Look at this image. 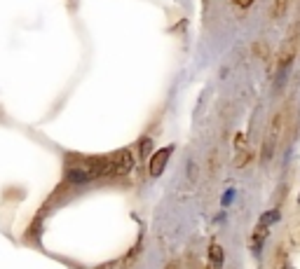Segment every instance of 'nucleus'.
Listing matches in <instances>:
<instances>
[{
    "instance_id": "13",
    "label": "nucleus",
    "mask_w": 300,
    "mask_h": 269,
    "mask_svg": "<svg viewBox=\"0 0 300 269\" xmlns=\"http://www.w3.org/2000/svg\"><path fill=\"white\" fill-rule=\"evenodd\" d=\"M298 204H300V194H298Z\"/></svg>"
},
{
    "instance_id": "3",
    "label": "nucleus",
    "mask_w": 300,
    "mask_h": 269,
    "mask_svg": "<svg viewBox=\"0 0 300 269\" xmlns=\"http://www.w3.org/2000/svg\"><path fill=\"white\" fill-rule=\"evenodd\" d=\"M111 160L115 162L117 173H127V171L134 166V154L129 152L127 148H122V150H117V152H113V157H111Z\"/></svg>"
},
{
    "instance_id": "1",
    "label": "nucleus",
    "mask_w": 300,
    "mask_h": 269,
    "mask_svg": "<svg viewBox=\"0 0 300 269\" xmlns=\"http://www.w3.org/2000/svg\"><path fill=\"white\" fill-rule=\"evenodd\" d=\"M282 126H284V115L277 113L270 122V131H267V138H265V145H263V162H270L274 154V148L279 143V136H282Z\"/></svg>"
},
{
    "instance_id": "4",
    "label": "nucleus",
    "mask_w": 300,
    "mask_h": 269,
    "mask_svg": "<svg viewBox=\"0 0 300 269\" xmlns=\"http://www.w3.org/2000/svg\"><path fill=\"white\" fill-rule=\"evenodd\" d=\"M265 236H267V227H263V225H258V230L253 232V253H261V246H263V241H265Z\"/></svg>"
},
{
    "instance_id": "9",
    "label": "nucleus",
    "mask_w": 300,
    "mask_h": 269,
    "mask_svg": "<svg viewBox=\"0 0 300 269\" xmlns=\"http://www.w3.org/2000/svg\"><path fill=\"white\" fill-rule=\"evenodd\" d=\"M185 171H188V178H190V181H197V164H195V162H188V169H185Z\"/></svg>"
},
{
    "instance_id": "10",
    "label": "nucleus",
    "mask_w": 300,
    "mask_h": 269,
    "mask_svg": "<svg viewBox=\"0 0 300 269\" xmlns=\"http://www.w3.org/2000/svg\"><path fill=\"white\" fill-rule=\"evenodd\" d=\"M232 199H234V190H232V187H230L228 192L223 194V199H221V204H223V206H228V204H230V201H232Z\"/></svg>"
},
{
    "instance_id": "8",
    "label": "nucleus",
    "mask_w": 300,
    "mask_h": 269,
    "mask_svg": "<svg viewBox=\"0 0 300 269\" xmlns=\"http://www.w3.org/2000/svg\"><path fill=\"white\" fill-rule=\"evenodd\" d=\"M286 5H289V0H274V7H272L274 17H284L286 14Z\"/></svg>"
},
{
    "instance_id": "11",
    "label": "nucleus",
    "mask_w": 300,
    "mask_h": 269,
    "mask_svg": "<svg viewBox=\"0 0 300 269\" xmlns=\"http://www.w3.org/2000/svg\"><path fill=\"white\" fill-rule=\"evenodd\" d=\"M249 157H251V154H249V152H244V154H239V157H237V162H234V166H244V164H246V162H249Z\"/></svg>"
},
{
    "instance_id": "5",
    "label": "nucleus",
    "mask_w": 300,
    "mask_h": 269,
    "mask_svg": "<svg viewBox=\"0 0 300 269\" xmlns=\"http://www.w3.org/2000/svg\"><path fill=\"white\" fill-rule=\"evenodd\" d=\"M209 258H211V262L216 269L223 267V248L218 246V243H211V248H209Z\"/></svg>"
},
{
    "instance_id": "2",
    "label": "nucleus",
    "mask_w": 300,
    "mask_h": 269,
    "mask_svg": "<svg viewBox=\"0 0 300 269\" xmlns=\"http://www.w3.org/2000/svg\"><path fill=\"white\" fill-rule=\"evenodd\" d=\"M172 152H174V148L169 145V148H160L155 154H153V157H150V162H148V173H150V178H160V176H162V171H164V166H167V162H169V157H172Z\"/></svg>"
},
{
    "instance_id": "7",
    "label": "nucleus",
    "mask_w": 300,
    "mask_h": 269,
    "mask_svg": "<svg viewBox=\"0 0 300 269\" xmlns=\"http://www.w3.org/2000/svg\"><path fill=\"white\" fill-rule=\"evenodd\" d=\"M150 150H153V138L143 136V138H141V160H148V157H150Z\"/></svg>"
},
{
    "instance_id": "12",
    "label": "nucleus",
    "mask_w": 300,
    "mask_h": 269,
    "mask_svg": "<svg viewBox=\"0 0 300 269\" xmlns=\"http://www.w3.org/2000/svg\"><path fill=\"white\" fill-rule=\"evenodd\" d=\"M234 3H237V7H251V3H253V0H234Z\"/></svg>"
},
{
    "instance_id": "6",
    "label": "nucleus",
    "mask_w": 300,
    "mask_h": 269,
    "mask_svg": "<svg viewBox=\"0 0 300 269\" xmlns=\"http://www.w3.org/2000/svg\"><path fill=\"white\" fill-rule=\"evenodd\" d=\"M277 220H279V211H267V213L261 215V225L263 227H270V225H274Z\"/></svg>"
}]
</instances>
